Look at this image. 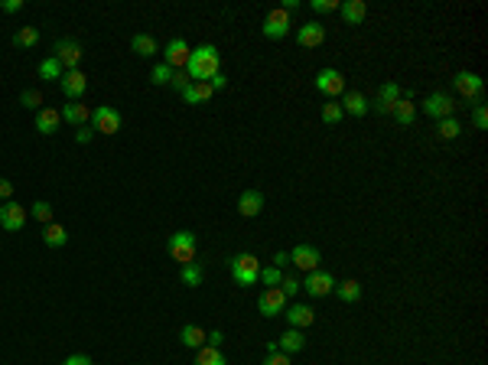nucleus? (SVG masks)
I'll return each instance as SVG.
<instances>
[{"mask_svg": "<svg viewBox=\"0 0 488 365\" xmlns=\"http://www.w3.org/2000/svg\"><path fill=\"white\" fill-rule=\"evenodd\" d=\"M338 104H342V111L351 114V118H364V114L371 111V101L364 98L362 91H345V95L338 98Z\"/></svg>", "mask_w": 488, "mask_h": 365, "instance_id": "obj_19", "label": "nucleus"}, {"mask_svg": "<svg viewBox=\"0 0 488 365\" xmlns=\"http://www.w3.org/2000/svg\"><path fill=\"white\" fill-rule=\"evenodd\" d=\"M420 108H423V114H430L433 121H439V118H452L459 104H456V98H452V95H446V91H433V95H426V98H423V104H420Z\"/></svg>", "mask_w": 488, "mask_h": 365, "instance_id": "obj_8", "label": "nucleus"}, {"mask_svg": "<svg viewBox=\"0 0 488 365\" xmlns=\"http://www.w3.org/2000/svg\"><path fill=\"white\" fill-rule=\"evenodd\" d=\"M173 72H176V69H170L166 63H156V65H153V72H150V82H153V85H170Z\"/></svg>", "mask_w": 488, "mask_h": 365, "instance_id": "obj_39", "label": "nucleus"}, {"mask_svg": "<svg viewBox=\"0 0 488 365\" xmlns=\"http://www.w3.org/2000/svg\"><path fill=\"white\" fill-rule=\"evenodd\" d=\"M338 16L349 26H358V23H364V16H368V3H364V0H342V3H338Z\"/></svg>", "mask_w": 488, "mask_h": 365, "instance_id": "obj_20", "label": "nucleus"}, {"mask_svg": "<svg viewBox=\"0 0 488 365\" xmlns=\"http://www.w3.org/2000/svg\"><path fill=\"white\" fill-rule=\"evenodd\" d=\"M270 265H274V267H280V271H283V267L290 265V254H287V252H277V254H274V261H270Z\"/></svg>", "mask_w": 488, "mask_h": 365, "instance_id": "obj_51", "label": "nucleus"}, {"mask_svg": "<svg viewBox=\"0 0 488 365\" xmlns=\"http://www.w3.org/2000/svg\"><path fill=\"white\" fill-rule=\"evenodd\" d=\"M179 95H183V101H186V104H202V101H212V85H209V82H189L186 89L179 91Z\"/></svg>", "mask_w": 488, "mask_h": 365, "instance_id": "obj_24", "label": "nucleus"}, {"mask_svg": "<svg viewBox=\"0 0 488 365\" xmlns=\"http://www.w3.org/2000/svg\"><path fill=\"white\" fill-rule=\"evenodd\" d=\"M264 209V192L261 189H244L238 199V212L244 215V219H254V215H261Z\"/></svg>", "mask_w": 488, "mask_h": 365, "instance_id": "obj_22", "label": "nucleus"}, {"mask_svg": "<svg viewBox=\"0 0 488 365\" xmlns=\"http://www.w3.org/2000/svg\"><path fill=\"white\" fill-rule=\"evenodd\" d=\"M36 43H39L36 26H20V30L13 33V46H16V49H33Z\"/></svg>", "mask_w": 488, "mask_h": 365, "instance_id": "obj_32", "label": "nucleus"}, {"mask_svg": "<svg viewBox=\"0 0 488 365\" xmlns=\"http://www.w3.org/2000/svg\"><path fill=\"white\" fill-rule=\"evenodd\" d=\"M65 241H69V232H65V225H59V222H49V225L43 228V245H46V248H62Z\"/></svg>", "mask_w": 488, "mask_h": 365, "instance_id": "obj_28", "label": "nucleus"}, {"mask_svg": "<svg viewBox=\"0 0 488 365\" xmlns=\"http://www.w3.org/2000/svg\"><path fill=\"white\" fill-rule=\"evenodd\" d=\"M62 365H91V355H85V353H72Z\"/></svg>", "mask_w": 488, "mask_h": 365, "instance_id": "obj_46", "label": "nucleus"}, {"mask_svg": "<svg viewBox=\"0 0 488 365\" xmlns=\"http://www.w3.org/2000/svg\"><path fill=\"white\" fill-rule=\"evenodd\" d=\"M189 43L186 39H170V43H166V46H163V63L170 65V69H176V72H179V69H186V63H189Z\"/></svg>", "mask_w": 488, "mask_h": 365, "instance_id": "obj_13", "label": "nucleus"}, {"mask_svg": "<svg viewBox=\"0 0 488 365\" xmlns=\"http://www.w3.org/2000/svg\"><path fill=\"white\" fill-rule=\"evenodd\" d=\"M452 89L463 95L465 104H482V98H485V82L476 76V72H469V69H463V72H456V78H452Z\"/></svg>", "mask_w": 488, "mask_h": 365, "instance_id": "obj_3", "label": "nucleus"}, {"mask_svg": "<svg viewBox=\"0 0 488 365\" xmlns=\"http://www.w3.org/2000/svg\"><path fill=\"white\" fill-rule=\"evenodd\" d=\"M397 101H401V85H397V82H384V85L377 89V98L371 101V108H375L377 114H391Z\"/></svg>", "mask_w": 488, "mask_h": 365, "instance_id": "obj_16", "label": "nucleus"}, {"mask_svg": "<svg viewBox=\"0 0 488 365\" xmlns=\"http://www.w3.org/2000/svg\"><path fill=\"white\" fill-rule=\"evenodd\" d=\"M261 365H290V355H283V353H267V359H264Z\"/></svg>", "mask_w": 488, "mask_h": 365, "instance_id": "obj_45", "label": "nucleus"}, {"mask_svg": "<svg viewBox=\"0 0 488 365\" xmlns=\"http://www.w3.org/2000/svg\"><path fill=\"white\" fill-rule=\"evenodd\" d=\"M463 134V124L456 121V118H439L437 121V137L439 140H456Z\"/></svg>", "mask_w": 488, "mask_h": 365, "instance_id": "obj_33", "label": "nucleus"}, {"mask_svg": "<svg viewBox=\"0 0 488 365\" xmlns=\"http://www.w3.org/2000/svg\"><path fill=\"white\" fill-rule=\"evenodd\" d=\"M59 89H62V95L69 101H82V95H85L88 89V78L82 69H72V72H65L62 78H59Z\"/></svg>", "mask_w": 488, "mask_h": 365, "instance_id": "obj_14", "label": "nucleus"}, {"mask_svg": "<svg viewBox=\"0 0 488 365\" xmlns=\"http://www.w3.org/2000/svg\"><path fill=\"white\" fill-rule=\"evenodd\" d=\"M280 290H283L287 297H297V294H300V290H303V284H300V280H297V277L283 274V280H280Z\"/></svg>", "mask_w": 488, "mask_h": 365, "instance_id": "obj_42", "label": "nucleus"}, {"mask_svg": "<svg viewBox=\"0 0 488 365\" xmlns=\"http://www.w3.org/2000/svg\"><path fill=\"white\" fill-rule=\"evenodd\" d=\"M205 336H209V333L202 327H196V323H186V327L179 329V342H183L186 349H202V346H205Z\"/></svg>", "mask_w": 488, "mask_h": 365, "instance_id": "obj_26", "label": "nucleus"}, {"mask_svg": "<svg viewBox=\"0 0 488 365\" xmlns=\"http://www.w3.org/2000/svg\"><path fill=\"white\" fill-rule=\"evenodd\" d=\"M283 313H287V323H290L293 329L313 327V320H316V310L310 307V303H290Z\"/></svg>", "mask_w": 488, "mask_h": 365, "instance_id": "obj_18", "label": "nucleus"}, {"mask_svg": "<svg viewBox=\"0 0 488 365\" xmlns=\"http://www.w3.org/2000/svg\"><path fill=\"white\" fill-rule=\"evenodd\" d=\"M30 215H33L36 222H43V225H49L52 222V206L46 199H36L33 206H30Z\"/></svg>", "mask_w": 488, "mask_h": 365, "instance_id": "obj_36", "label": "nucleus"}, {"mask_svg": "<svg viewBox=\"0 0 488 365\" xmlns=\"http://www.w3.org/2000/svg\"><path fill=\"white\" fill-rule=\"evenodd\" d=\"M130 49L137 52V56H143V59H150V56L160 52V46H156V39L147 36V33H134V36H130Z\"/></svg>", "mask_w": 488, "mask_h": 365, "instance_id": "obj_27", "label": "nucleus"}, {"mask_svg": "<svg viewBox=\"0 0 488 365\" xmlns=\"http://www.w3.org/2000/svg\"><path fill=\"white\" fill-rule=\"evenodd\" d=\"M39 78H43V82H59V78L65 76V69H62V63H59V59H56V56H46V59H43V63H39Z\"/></svg>", "mask_w": 488, "mask_h": 365, "instance_id": "obj_30", "label": "nucleus"}, {"mask_svg": "<svg viewBox=\"0 0 488 365\" xmlns=\"http://www.w3.org/2000/svg\"><path fill=\"white\" fill-rule=\"evenodd\" d=\"M20 104H23L26 111H39L43 108V95L36 89H23L20 91Z\"/></svg>", "mask_w": 488, "mask_h": 365, "instance_id": "obj_37", "label": "nucleus"}, {"mask_svg": "<svg viewBox=\"0 0 488 365\" xmlns=\"http://www.w3.org/2000/svg\"><path fill=\"white\" fill-rule=\"evenodd\" d=\"M0 199H3V202L13 199V183H10V179H0Z\"/></svg>", "mask_w": 488, "mask_h": 365, "instance_id": "obj_50", "label": "nucleus"}, {"mask_svg": "<svg viewBox=\"0 0 488 365\" xmlns=\"http://www.w3.org/2000/svg\"><path fill=\"white\" fill-rule=\"evenodd\" d=\"M91 131L95 134H117L121 131V111L111 108V104H98L95 111H91Z\"/></svg>", "mask_w": 488, "mask_h": 365, "instance_id": "obj_5", "label": "nucleus"}, {"mask_svg": "<svg viewBox=\"0 0 488 365\" xmlns=\"http://www.w3.org/2000/svg\"><path fill=\"white\" fill-rule=\"evenodd\" d=\"M59 124H62V114L56 111V108H39L36 111V131L39 134H46V137H49V134L59 131Z\"/></svg>", "mask_w": 488, "mask_h": 365, "instance_id": "obj_25", "label": "nucleus"}, {"mask_svg": "<svg viewBox=\"0 0 488 365\" xmlns=\"http://www.w3.org/2000/svg\"><path fill=\"white\" fill-rule=\"evenodd\" d=\"M297 43L306 46V49H316V46H323L325 43V26L319 20H310V23H303L297 30Z\"/></svg>", "mask_w": 488, "mask_h": 365, "instance_id": "obj_17", "label": "nucleus"}, {"mask_svg": "<svg viewBox=\"0 0 488 365\" xmlns=\"http://www.w3.org/2000/svg\"><path fill=\"white\" fill-rule=\"evenodd\" d=\"M196 365H228V359L222 355V349H212V346H202L199 355H196Z\"/></svg>", "mask_w": 488, "mask_h": 365, "instance_id": "obj_35", "label": "nucleus"}, {"mask_svg": "<svg viewBox=\"0 0 488 365\" xmlns=\"http://www.w3.org/2000/svg\"><path fill=\"white\" fill-rule=\"evenodd\" d=\"M222 72V59H218V49L215 46H199V49L189 52V63H186V76L189 82H209L212 76Z\"/></svg>", "mask_w": 488, "mask_h": 365, "instance_id": "obj_1", "label": "nucleus"}, {"mask_svg": "<svg viewBox=\"0 0 488 365\" xmlns=\"http://www.w3.org/2000/svg\"><path fill=\"white\" fill-rule=\"evenodd\" d=\"M391 118H394V121H397L401 127H410L413 121H417V104H413V101H407V98H401L397 104H394Z\"/></svg>", "mask_w": 488, "mask_h": 365, "instance_id": "obj_29", "label": "nucleus"}, {"mask_svg": "<svg viewBox=\"0 0 488 365\" xmlns=\"http://www.w3.org/2000/svg\"><path fill=\"white\" fill-rule=\"evenodd\" d=\"M277 349L283 355H293V353H303L306 349V336H303V329H293V327H287L283 329V336L277 340Z\"/></svg>", "mask_w": 488, "mask_h": 365, "instance_id": "obj_21", "label": "nucleus"}, {"mask_svg": "<svg viewBox=\"0 0 488 365\" xmlns=\"http://www.w3.org/2000/svg\"><path fill=\"white\" fill-rule=\"evenodd\" d=\"M209 85H212V91L228 89V76H225V72H218V76H212V78H209Z\"/></svg>", "mask_w": 488, "mask_h": 365, "instance_id": "obj_47", "label": "nucleus"}, {"mask_svg": "<svg viewBox=\"0 0 488 365\" xmlns=\"http://www.w3.org/2000/svg\"><path fill=\"white\" fill-rule=\"evenodd\" d=\"M300 284H303V290L316 300V297H329V294L336 290V277L329 274V271H323V267H316V271H310L306 280H300Z\"/></svg>", "mask_w": 488, "mask_h": 365, "instance_id": "obj_9", "label": "nucleus"}, {"mask_svg": "<svg viewBox=\"0 0 488 365\" xmlns=\"http://www.w3.org/2000/svg\"><path fill=\"white\" fill-rule=\"evenodd\" d=\"M170 85H173L176 91H183L189 85V76H186V69H179V72H173V78H170Z\"/></svg>", "mask_w": 488, "mask_h": 365, "instance_id": "obj_44", "label": "nucleus"}, {"mask_svg": "<svg viewBox=\"0 0 488 365\" xmlns=\"http://www.w3.org/2000/svg\"><path fill=\"white\" fill-rule=\"evenodd\" d=\"M290 26H293V20H290V13L283 10V7H274V10H270L267 16H264L261 33H264L267 39H287Z\"/></svg>", "mask_w": 488, "mask_h": 365, "instance_id": "obj_7", "label": "nucleus"}, {"mask_svg": "<svg viewBox=\"0 0 488 365\" xmlns=\"http://www.w3.org/2000/svg\"><path fill=\"white\" fill-rule=\"evenodd\" d=\"M313 85H316V91H323L325 98H342L345 95V76L338 69H319Z\"/></svg>", "mask_w": 488, "mask_h": 365, "instance_id": "obj_6", "label": "nucleus"}, {"mask_svg": "<svg viewBox=\"0 0 488 365\" xmlns=\"http://www.w3.org/2000/svg\"><path fill=\"white\" fill-rule=\"evenodd\" d=\"M91 137H95V131H91V127H75V140H78V144H91Z\"/></svg>", "mask_w": 488, "mask_h": 365, "instance_id": "obj_49", "label": "nucleus"}, {"mask_svg": "<svg viewBox=\"0 0 488 365\" xmlns=\"http://www.w3.org/2000/svg\"><path fill=\"white\" fill-rule=\"evenodd\" d=\"M170 254H173V261H179V265H192L196 261V248H199V241H196V235L192 232H176V235H170Z\"/></svg>", "mask_w": 488, "mask_h": 365, "instance_id": "obj_4", "label": "nucleus"}, {"mask_svg": "<svg viewBox=\"0 0 488 365\" xmlns=\"http://www.w3.org/2000/svg\"><path fill=\"white\" fill-rule=\"evenodd\" d=\"M287 300L290 297L280 287H267L261 297H257V310H261L264 316H280L287 310Z\"/></svg>", "mask_w": 488, "mask_h": 365, "instance_id": "obj_11", "label": "nucleus"}, {"mask_svg": "<svg viewBox=\"0 0 488 365\" xmlns=\"http://www.w3.org/2000/svg\"><path fill=\"white\" fill-rule=\"evenodd\" d=\"M62 121L65 124H72V127H85L88 121H91V111H88L82 101H69V104H62Z\"/></svg>", "mask_w": 488, "mask_h": 365, "instance_id": "obj_23", "label": "nucleus"}, {"mask_svg": "<svg viewBox=\"0 0 488 365\" xmlns=\"http://www.w3.org/2000/svg\"><path fill=\"white\" fill-rule=\"evenodd\" d=\"M472 127H476V131H485L488 127V108L485 104H476V108H472Z\"/></svg>", "mask_w": 488, "mask_h": 365, "instance_id": "obj_41", "label": "nucleus"}, {"mask_svg": "<svg viewBox=\"0 0 488 365\" xmlns=\"http://www.w3.org/2000/svg\"><path fill=\"white\" fill-rule=\"evenodd\" d=\"M313 13H319V16L338 13V0H313Z\"/></svg>", "mask_w": 488, "mask_h": 365, "instance_id": "obj_43", "label": "nucleus"}, {"mask_svg": "<svg viewBox=\"0 0 488 365\" xmlns=\"http://www.w3.org/2000/svg\"><path fill=\"white\" fill-rule=\"evenodd\" d=\"M261 284H267V287H280V280H283V271L280 267H274V265H267V267H261V277H257Z\"/></svg>", "mask_w": 488, "mask_h": 365, "instance_id": "obj_38", "label": "nucleus"}, {"mask_svg": "<svg viewBox=\"0 0 488 365\" xmlns=\"http://www.w3.org/2000/svg\"><path fill=\"white\" fill-rule=\"evenodd\" d=\"M0 10H3V13H16V10H23V0H0Z\"/></svg>", "mask_w": 488, "mask_h": 365, "instance_id": "obj_48", "label": "nucleus"}, {"mask_svg": "<svg viewBox=\"0 0 488 365\" xmlns=\"http://www.w3.org/2000/svg\"><path fill=\"white\" fill-rule=\"evenodd\" d=\"M228 271L235 277V284L251 287V284H257V277H261V258L251 252L235 254V258H228Z\"/></svg>", "mask_w": 488, "mask_h": 365, "instance_id": "obj_2", "label": "nucleus"}, {"mask_svg": "<svg viewBox=\"0 0 488 365\" xmlns=\"http://www.w3.org/2000/svg\"><path fill=\"white\" fill-rule=\"evenodd\" d=\"M52 56L62 63L65 72H72V69H78V63H82V56H85V52H82V46H78L75 39H59V43H56V49H52Z\"/></svg>", "mask_w": 488, "mask_h": 365, "instance_id": "obj_12", "label": "nucleus"}, {"mask_svg": "<svg viewBox=\"0 0 488 365\" xmlns=\"http://www.w3.org/2000/svg\"><path fill=\"white\" fill-rule=\"evenodd\" d=\"M345 118V111H342V104L338 101H329V104H323V121L325 124H338Z\"/></svg>", "mask_w": 488, "mask_h": 365, "instance_id": "obj_40", "label": "nucleus"}, {"mask_svg": "<svg viewBox=\"0 0 488 365\" xmlns=\"http://www.w3.org/2000/svg\"><path fill=\"white\" fill-rule=\"evenodd\" d=\"M179 280H183L186 287H199V284H202V265H199V261H192V265L179 267Z\"/></svg>", "mask_w": 488, "mask_h": 365, "instance_id": "obj_34", "label": "nucleus"}, {"mask_svg": "<svg viewBox=\"0 0 488 365\" xmlns=\"http://www.w3.org/2000/svg\"><path fill=\"white\" fill-rule=\"evenodd\" d=\"M336 294H338V300H342V303H358V300H362V284L349 277V280L336 284Z\"/></svg>", "mask_w": 488, "mask_h": 365, "instance_id": "obj_31", "label": "nucleus"}, {"mask_svg": "<svg viewBox=\"0 0 488 365\" xmlns=\"http://www.w3.org/2000/svg\"><path fill=\"white\" fill-rule=\"evenodd\" d=\"M319 261H323V254H319V248H313V245H297L293 252H290V265L300 267V271H316L319 267Z\"/></svg>", "mask_w": 488, "mask_h": 365, "instance_id": "obj_15", "label": "nucleus"}, {"mask_svg": "<svg viewBox=\"0 0 488 365\" xmlns=\"http://www.w3.org/2000/svg\"><path fill=\"white\" fill-rule=\"evenodd\" d=\"M26 215H30L26 206L7 199L3 206H0V228H3V232H20V228L26 225Z\"/></svg>", "mask_w": 488, "mask_h": 365, "instance_id": "obj_10", "label": "nucleus"}]
</instances>
